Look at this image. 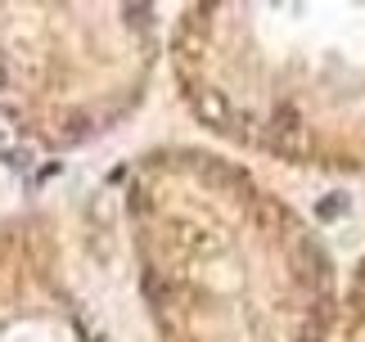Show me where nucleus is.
<instances>
[{"instance_id":"nucleus-5","label":"nucleus","mask_w":365,"mask_h":342,"mask_svg":"<svg viewBox=\"0 0 365 342\" xmlns=\"http://www.w3.org/2000/svg\"><path fill=\"white\" fill-rule=\"evenodd\" d=\"M339 342H365V256L356 261L352 279H347V293H343Z\"/></svg>"},{"instance_id":"nucleus-4","label":"nucleus","mask_w":365,"mask_h":342,"mask_svg":"<svg viewBox=\"0 0 365 342\" xmlns=\"http://www.w3.org/2000/svg\"><path fill=\"white\" fill-rule=\"evenodd\" d=\"M0 342H113L68 270L50 212L0 217Z\"/></svg>"},{"instance_id":"nucleus-2","label":"nucleus","mask_w":365,"mask_h":342,"mask_svg":"<svg viewBox=\"0 0 365 342\" xmlns=\"http://www.w3.org/2000/svg\"><path fill=\"white\" fill-rule=\"evenodd\" d=\"M180 108L212 140L316 176H365V5H185L167 32Z\"/></svg>"},{"instance_id":"nucleus-3","label":"nucleus","mask_w":365,"mask_h":342,"mask_svg":"<svg viewBox=\"0 0 365 342\" xmlns=\"http://www.w3.org/2000/svg\"><path fill=\"white\" fill-rule=\"evenodd\" d=\"M163 63L153 5H0V126L41 153L113 135Z\"/></svg>"},{"instance_id":"nucleus-1","label":"nucleus","mask_w":365,"mask_h":342,"mask_svg":"<svg viewBox=\"0 0 365 342\" xmlns=\"http://www.w3.org/2000/svg\"><path fill=\"white\" fill-rule=\"evenodd\" d=\"M122 217L153 342H339V266L252 167L153 145L126 162Z\"/></svg>"}]
</instances>
